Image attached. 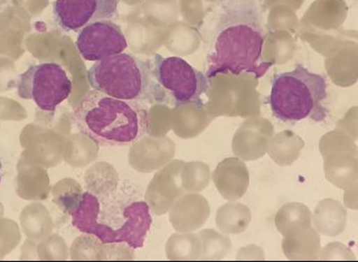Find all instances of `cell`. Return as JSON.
Listing matches in <instances>:
<instances>
[{
  "label": "cell",
  "mask_w": 358,
  "mask_h": 262,
  "mask_svg": "<svg viewBox=\"0 0 358 262\" xmlns=\"http://www.w3.org/2000/svg\"><path fill=\"white\" fill-rule=\"evenodd\" d=\"M154 102L174 107L201 105L202 95L208 89V78L180 57L150 58Z\"/></svg>",
  "instance_id": "cell-6"
},
{
  "label": "cell",
  "mask_w": 358,
  "mask_h": 262,
  "mask_svg": "<svg viewBox=\"0 0 358 262\" xmlns=\"http://www.w3.org/2000/svg\"><path fill=\"white\" fill-rule=\"evenodd\" d=\"M259 0H231L216 24L207 78L231 72L264 75L271 63L263 61L265 30Z\"/></svg>",
  "instance_id": "cell-1"
},
{
  "label": "cell",
  "mask_w": 358,
  "mask_h": 262,
  "mask_svg": "<svg viewBox=\"0 0 358 262\" xmlns=\"http://www.w3.org/2000/svg\"><path fill=\"white\" fill-rule=\"evenodd\" d=\"M128 47L121 26L110 20H101L90 24L78 32L76 48L87 61L103 60L121 54Z\"/></svg>",
  "instance_id": "cell-9"
},
{
  "label": "cell",
  "mask_w": 358,
  "mask_h": 262,
  "mask_svg": "<svg viewBox=\"0 0 358 262\" xmlns=\"http://www.w3.org/2000/svg\"><path fill=\"white\" fill-rule=\"evenodd\" d=\"M327 98L324 78L298 65L292 71L275 74L268 104L279 121L294 124L309 119L322 122L327 117L323 104Z\"/></svg>",
  "instance_id": "cell-4"
},
{
  "label": "cell",
  "mask_w": 358,
  "mask_h": 262,
  "mask_svg": "<svg viewBox=\"0 0 358 262\" xmlns=\"http://www.w3.org/2000/svg\"><path fill=\"white\" fill-rule=\"evenodd\" d=\"M16 87L22 99L32 100L39 109L50 112L72 92L69 74L57 63L32 65L19 76Z\"/></svg>",
  "instance_id": "cell-7"
},
{
  "label": "cell",
  "mask_w": 358,
  "mask_h": 262,
  "mask_svg": "<svg viewBox=\"0 0 358 262\" xmlns=\"http://www.w3.org/2000/svg\"><path fill=\"white\" fill-rule=\"evenodd\" d=\"M76 126L100 146H125L138 141L148 131L146 112L134 101L89 92L74 113Z\"/></svg>",
  "instance_id": "cell-3"
},
{
  "label": "cell",
  "mask_w": 358,
  "mask_h": 262,
  "mask_svg": "<svg viewBox=\"0 0 358 262\" xmlns=\"http://www.w3.org/2000/svg\"><path fill=\"white\" fill-rule=\"evenodd\" d=\"M0 181H1V163H0Z\"/></svg>",
  "instance_id": "cell-10"
},
{
  "label": "cell",
  "mask_w": 358,
  "mask_h": 262,
  "mask_svg": "<svg viewBox=\"0 0 358 262\" xmlns=\"http://www.w3.org/2000/svg\"><path fill=\"white\" fill-rule=\"evenodd\" d=\"M72 224L80 233L104 244L126 243L143 248L152 219L148 203L133 191H86L71 212Z\"/></svg>",
  "instance_id": "cell-2"
},
{
  "label": "cell",
  "mask_w": 358,
  "mask_h": 262,
  "mask_svg": "<svg viewBox=\"0 0 358 262\" xmlns=\"http://www.w3.org/2000/svg\"><path fill=\"white\" fill-rule=\"evenodd\" d=\"M117 6L119 0H56L54 19L63 31L80 32L90 24L115 17Z\"/></svg>",
  "instance_id": "cell-8"
},
{
  "label": "cell",
  "mask_w": 358,
  "mask_h": 262,
  "mask_svg": "<svg viewBox=\"0 0 358 262\" xmlns=\"http://www.w3.org/2000/svg\"><path fill=\"white\" fill-rule=\"evenodd\" d=\"M90 85L96 91L125 101H152L150 58L132 54H113L96 62L89 69Z\"/></svg>",
  "instance_id": "cell-5"
}]
</instances>
